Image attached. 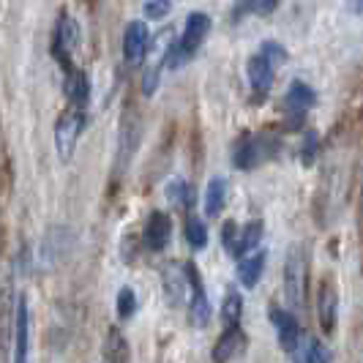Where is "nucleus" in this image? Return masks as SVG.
<instances>
[{
	"mask_svg": "<svg viewBox=\"0 0 363 363\" xmlns=\"http://www.w3.org/2000/svg\"><path fill=\"white\" fill-rule=\"evenodd\" d=\"M259 240H262V221H249L243 230H238V240L235 246H233V255L235 257H243L249 255L252 249L259 246Z\"/></svg>",
	"mask_w": 363,
	"mask_h": 363,
	"instance_id": "nucleus-17",
	"label": "nucleus"
},
{
	"mask_svg": "<svg viewBox=\"0 0 363 363\" xmlns=\"http://www.w3.org/2000/svg\"><path fill=\"white\" fill-rule=\"evenodd\" d=\"M238 230H240V227H238L233 218H230V221H224V227H221V243H224V249H227V252H233V246H235Z\"/></svg>",
	"mask_w": 363,
	"mask_h": 363,
	"instance_id": "nucleus-30",
	"label": "nucleus"
},
{
	"mask_svg": "<svg viewBox=\"0 0 363 363\" xmlns=\"http://www.w3.org/2000/svg\"><path fill=\"white\" fill-rule=\"evenodd\" d=\"M317 314H320V328L325 336H333L336 330V320H339V292L333 279L328 276L320 281V290H317Z\"/></svg>",
	"mask_w": 363,
	"mask_h": 363,
	"instance_id": "nucleus-9",
	"label": "nucleus"
},
{
	"mask_svg": "<svg viewBox=\"0 0 363 363\" xmlns=\"http://www.w3.org/2000/svg\"><path fill=\"white\" fill-rule=\"evenodd\" d=\"M186 273L183 268H167L164 271V290H167V298L172 306H181L186 301Z\"/></svg>",
	"mask_w": 363,
	"mask_h": 363,
	"instance_id": "nucleus-18",
	"label": "nucleus"
},
{
	"mask_svg": "<svg viewBox=\"0 0 363 363\" xmlns=\"http://www.w3.org/2000/svg\"><path fill=\"white\" fill-rule=\"evenodd\" d=\"M279 3H281V0H257V11L271 14V11H276V9H279Z\"/></svg>",
	"mask_w": 363,
	"mask_h": 363,
	"instance_id": "nucleus-32",
	"label": "nucleus"
},
{
	"mask_svg": "<svg viewBox=\"0 0 363 363\" xmlns=\"http://www.w3.org/2000/svg\"><path fill=\"white\" fill-rule=\"evenodd\" d=\"M104 358L115 363H123L131 358V350H128L126 336L118 330V328H109L107 339H104Z\"/></svg>",
	"mask_w": 363,
	"mask_h": 363,
	"instance_id": "nucleus-19",
	"label": "nucleus"
},
{
	"mask_svg": "<svg viewBox=\"0 0 363 363\" xmlns=\"http://www.w3.org/2000/svg\"><path fill=\"white\" fill-rule=\"evenodd\" d=\"M172 238V218L164 211H153L145 224V246L150 252H164Z\"/></svg>",
	"mask_w": 363,
	"mask_h": 363,
	"instance_id": "nucleus-12",
	"label": "nucleus"
},
{
	"mask_svg": "<svg viewBox=\"0 0 363 363\" xmlns=\"http://www.w3.org/2000/svg\"><path fill=\"white\" fill-rule=\"evenodd\" d=\"M85 121H88L85 118V107H77V104H72L57 118V123H55V147H57L60 162H69L74 156L77 140L85 131Z\"/></svg>",
	"mask_w": 363,
	"mask_h": 363,
	"instance_id": "nucleus-3",
	"label": "nucleus"
},
{
	"mask_svg": "<svg viewBox=\"0 0 363 363\" xmlns=\"http://www.w3.org/2000/svg\"><path fill=\"white\" fill-rule=\"evenodd\" d=\"M9 303H11V290H9V281L0 279V355L3 350L9 347Z\"/></svg>",
	"mask_w": 363,
	"mask_h": 363,
	"instance_id": "nucleus-24",
	"label": "nucleus"
},
{
	"mask_svg": "<svg viewBox=\"0 0 363 363\" xmlns=\"http://www.w3.org/2000/svg\"><path fill=\"white\" fill-rule=\"evenodd\" d=\"M265 252L262 249H252L249 255L240 257V262H238V276H240V284L243 287H257V281H259V276L265 271Z\"/></svg>",
	"mask_w": 363,
	"mask_h": 363,
	"instance_id": "nucleus-16",
	"label": "nucleus"
},
{
	"mask_svg": "<svg viewBox=\"0 0 363 363\" xmlns=\"http://www.w3.org/2000/svg\"><path fill=\"white\" fill-rule=\"evenodd\" d=\"M317 104V93L311 91L306 82H292L287 96H284V109H287V128H298L303 123L306 112Z\"/></svg>",
	"mask_w": 363,
	"mask_h": 363,
	"instance_id": "nucleus-7",
	"label": "nucleus"
},
{
	"mask_svg": "<svg viewBox=\"0 0 363 363\" xmlns=\"http://www.w3.org/2000/svg\"><path fill=\"white\" fill-rule=\"evenodd\" d=\"M186 240H189V246L194 252L208 246V230H205L202 218L197 213H191V211H189V218H186Z\"/></svg>",
	"mask_w": 363,
	"mask_h": 363,
	"instance_id": "nucleus-23",
	"label": "nucleus"
},
{
	"mask_svg": "<svg viewBox=\"0 0 363 363\" xmlns=\"http://www.w3.org/2000/svg\"><path fill=\"white\" fill-rule=\"evenodd\" d=\"M301 345H303V342H301ZM292 358H301V361H306V363H325V361H330V352H328L325 345H323L320 339H309V342L303 345V350L295 352Z\"/></svg>",
	"mask_w": 363,
	"mask_h": 363,
	"instance_id": "nucleus-25",
	"label": "nucleus"
},
{
	"mask_svg": "<svg viewBox=\"0 0 363 363\" xmlns=\"http://www.w3.org/2000/svg\"><path fill=\"white\" fill-rule=\"evenodd\" d=\"M271 323L276 328V336H279V345L281 350L287 352V355H295L298 352V347L303 342V330H301V323H298V317L290 314L287 309H279V306H273L271 309Z\"/></svg>",
	"mask_w": 363,
	"mask_h": 363,
	"instance_id": "nucleus-6",
	"label": "nucleus"
},
{
	"mask_svg": "<svg viewBox=\"0 0 363 363\" xmlns=\"http://www.w3.org/2000/svg\"><path fill=\"white\" fill-rule=\"evenodd\" d=\"M172 9V0H147L145 3V17L147 19H164Z\"/></svg>",
	"mask_w": 363,
	"mask_h": 363,
	"instance_id": "nucleus-28",
	"label": "nucleus"
},
{
	"mask_svg": "<svg viewBox=\"0 0 363 363\" xmlns=\"http://www.w3.org/2000/svg\"><path fill=\"white\" fill-rule=\"evenodd\" d=\"M317 153H320V137H317V131H306L303 134V147H301V162L303 167H311L314 159H317Z\"/></svg>",
	"mask_w": 363,
	"mask_h": 363,
	"instance_id": "nucleus-27",
	"label": "nucleus"
},
{
	"mask_svg": "<svg viewBox=\"0 0 363 363\" xmlns=\"http://www.w3.org/2000/svg\"><path fill=\"white\" fill-rule=\"evenodd\" d=\"M246 333L240 330V325H227V330L221 333V339L213 347V361H235L246 352Z\"/></svg>",
	"mask_w": 363,
	"mask_h": 363,
	"instance_id": "nucleus-13",
	"label": "nucleus"
},
{
	"mask_svg": "<svg viewBox=\"0 0 363 363\" xmlns=\"http://www.w3.org/2000/svg\"><path fill=\"white\" fill-rule=\"evenodd\" d=\"M147 44H150V33H147V25L143 19H134L126 25V33H123V60H126L128 69H137L147 55Z\"/></svg>",
	"mask_w": 363,
	"mask_h": 363,
	"instance_id": "nucleus-8",
	"label": "nucleus"
},
{
	"mask_svg": "<svg viewBox=\"0 0 363 363\" xmlns=\"http://www.w3.org/2000/svg\"><path fill=\"white\" fill-rule=\"evenodd\" d=\"M224 202H227V181L224 178H213L208 183V191H205V213L208 216H218L224 211Z\"/></svg>",
	"mask_w": 363,
	"mask_h": 363,
	"instance_id": "nucleus-20",
	"label": "nucleus"
},
{
	"mask_svg": "<svg viewBox=\"0 0 363 363\" xmlns=\"http://www.w3.org/2000/svg\"><path fill=\"white\" fill-rule=\"evenodd\" d=\"M183 273H186V290H189V320L194 328H205L211 323V303H208V292L202 284L200 268L194 262H183Z\"/></svg>",
	"mask_w": 363,
	"mask_h": 363,
	"instance_id": "nucleus-4",
	"label": "nucleus"
},
{
	"mask_svg": "<svg viewBox=\"0 0 363 363\" xmlns=\"http://www.w3.org/2000/svg\"><path fill=\"white\" fill-rule=\"evenodd\" d=\"M240 314H243V295L235 287H230L224 295V303H221V323L224 325H238Z\"/></svg>",
	"mask_w": 363,
	"mask_h": 363,
	"instance_id": "nucleus-21",
	"label": "nucleus"
},
{
	"mask_svg": "<svg viewBox=\"0 0 363 363\" xmlns=\"http://www.w3.org/2000/svg\"><path fill=\"white\" fill-rule=\"evenodd\" d=\"M262 55L271 60L273 66H276V63H287V50L279 47L276 41H265V44H262Z\"/></svg>",
	"mask_w": 363,
	"mask_h": 363,
	"instance_id": "nucleus-29",
	"label": "nucleus"
},
{
	"mask_svg": "<svg viewBox=\"0 0 363 363\" xmlns=\"http://www.w3.org/2000/svg\"><path fill=\"white\" fill-rule=\"evenodd\" d=\"M208 30H211V17L205 11H191L189 19H186L181 41H178V47H181L189 60L197 55V50H200L205 36H208Z\"/></svg>",
	"mask_w": 363,
	"mask_h": 363,
	"instance_id": "nucleus-11",
	"label": "nucleus"
},
{
	"mask_svg": "<svg viewBox=\"0 0 363 363\" xmlns=\"http://www.w3.org/2000/svg\"><path fill=\"white\" fill-rule=\"evenodd\" d=\"M14 361H28V339H30V311H28V295L19 292L14 298Z\"/></svg>",
	"mask_w": 363,
	"mask_h": 363,
	"instance_id": "nucleus-10",
	"label": "nucleus"
},
{
	"mask_svg": "<svg viewBox=\"0 0 363 363\" xmlns=\"http://www.w3.org/2000/svg\"><path fill=\"white\" fill-rule=\"evenodd\" d=\"M159 88V69H147L143 77V96H153Z\"/></svg>",
	"mask_w": 363,
	"mask_h": 363,
	"instance_id": "nucleus-31",
	"label": "nucleus"
},
{
	"mask_svg": "<svg viewBox=\"0 0 363 363\" xmlns=\"http://www.w3.org/2000/svg\"><path fill=\"white\" fill-rule=\"evenodd\" d=\"M63 91H66V99L77 104V107H85L88 99H91V79L82 69H74L69 66L66 69V82H63Z\"/></svg>",
	"mask_w": 363,
	"mask_h": 363,
	"instance_id": "nucleus-15",
	"label": "nucleus"
},
{
	"mask_svg": "<svg viewBox=\"0 0 363 363\" xmlns=\"http://www.w3.org/2000/svg\"><path fill=\"white\" fill-rule=\"evenodd\" d=\"M306 276H309L306 249L301 243H295L290 246L287 262H284V298L292 309H303V303H306Z\"/></svg>",
	"mask_w": 363,
	"mask_h": 363,
	"instance_id": "nucleus-1",
	"label": "nucleus"
},
{
	"mask_svg": "<svg viewBox=\"0 0 363 363\" xmlns=\"http://www.w3.org/2000/svg\"><path fill=\"white\" fill-rule=\"evenodd\" d=\"M79 47V28L66 11L57 17V25H55V33H52V55L57 57L60 66H72V55L74 50Z\"/></svg>",
	"mask_w": 363,
	"mask_h": 363,
	"instance_id": "nucleus-5",
	"label": "nucleus"
},
{
	"mask_svg": "<svg viewBox=\"0 0 363 363\" xmlns=\"http://www.w3.org/2000/svg\"><path fill=\"white\" fill-rule=\"evenodd\" d=\"M134 311H137V295H134L131 287H121V292H118V317L131 320Z\"/></svg>",
	"mask_w": 363,
	"mask_h": 363,
	"instance_id": "nucleus-26",
	"label": "nucleus"
},
{
	"mask_svg": "<svg viewBox=\"0 0 363 363\" xmlns=\"http://www.w3.org/2000/svg\"><path fill=\"white\" fill-rule=\"evenodd\" d=\"M279 153V140L271 137V134H257V137H249L243 134L238 140L235 153H233V162H235L238 169L243 172H252L255 167H259L262 162H268Z\"/></svg>",
	"mask_w": 363,
	"mask_h": 363,
	"instance_id": "nucleus-2",
	"label": "nucleus"
},
{
	"mask_svg": "<svg viewBox=\"0 0 363 363\" xmlns=\"http://www.w3.org/2000/svg\"><path fill=\"white\" fill-rule=\"evenodd\" d=\"M246 74H249V85L255 96H265L273 85V63L259 52L255 57H249V66H246Z\"/></svg>",
	"mask_w": 363,
	"mask_h": 363,
	"instance_id": "nucleus-14",
	"label": "nucleus"
},
{
	"mask_svg": "<svg viewBox=\"0 0 363 363\" xmlns=\"http://www.w3.org/2000/svg\"><path fill=\"white\" fill-rule=\"evenodd\" d=\"M167 200L172 202V205H181V208H186V211H191L194 208V189L189 186L186 181H169L167 183Z\"/></svg>",
	"mask_w": 363,
	"mask_h": 363,
	"instance_id": "nucleus-22",
	"label": "nucleus"
}]
</instances>
